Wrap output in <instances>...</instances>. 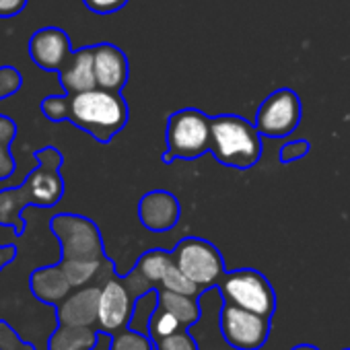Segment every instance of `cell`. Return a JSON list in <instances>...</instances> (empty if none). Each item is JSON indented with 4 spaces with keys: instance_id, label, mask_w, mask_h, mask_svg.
<instances>
[{
    "instance_id": "1",
    "label": "cell",
    "mask_w": 350,
    "mask_h": 350,
    "mask_svg": "<svg viewBox=\"0 0 350 350\" xmlns=\"http://www.w3.org/2000/svg\"><path fill=\"white\" fill-rule=\"evenodd\" d=\"M33 157L36 167L27 173L21 186L0 190V227L13 229L17 237H23L27 229L23 217L25 208H52L64 196V178L60 173L64 154L50 144L36 150Z\"/></svg>"
},
{
    "instance_id": "2",
    "label": "cell",
    "mask_w": 350,
    "mask_h": 350,
    "mask_svg": "<svg viewBox=\"0 0 350 350\" xmlns=\"http://www.w3.org/2000/svg\"><path fill=\"white\" fill-rule=\"evenodd\" d=\"M50 231L58 239L62 254L58 266L70 280L72 288L87 286L95 280L107 262L99 227L87 217L60 213L50 219Z\"/></svg>"
},
{
    "instance_id": "3",
    "label": "cell",
    "mask_w": 350,
    "mask_h": 350,
    "mask_svg": "<svg viewBox=\"0 0 350 350\" xmlns=\"http://www.w3.org/2000/svg\"><path fill=\"white\" fill-rule=\"evenodd\" d=\"M68 122L105 144L111 142L128 124V103L120 91L95 87L85 93L70 95Z\"/></svg>"
},
{
    "instance_id": "4",
    "label": "cell",
    "mask_w": 350,
    "mask_h": 350,
    "mask_svg": "<svg viewBox=\"0 0 350 350\" xmlns=\"http://www.w3.org/2000/svg\"><path fill=\"white\" fill-rule=\"evenodd\" d=\"M211 154L233 169H250L262 157V134L256 124L235 113L211 118Z\"/></svg>"
},
{
    "instance_id": "5",
    "label": "cell",
    "mask_w": 350,
    "mask_h": 350,
    "mask_svg": "<svg viewBox=\"0 0 350 350\" xmlns=\"http://www.w3.org/2000/svg\"><path fill=\"white\" fill-rule=\"evenodd\" d=\"M165 140L167 152L163 154V163L198 159L204 152H211V118L196 107L175 111L167 122Z\"/></svg>"
},
{
    "instance_id": "6",
    "label": "cell",
    "mask_w": 350,
    "mask_h": 350,
    "mask_svg": "<svg viewBox=\"0 0 350 350\" xmlns=\"http://www.w3.org/2000/svg\"><path fill=\"white\" fill-rule=\"evenodd\" d=\"M221 295L227 303L250 309L264 317H272L276 309V295L264 274L252 268L227 272L219 282Z\"/></svg>"
},
{
    "instance_id": "7",
    "label": "cell",
    "mask_w": 350,
    "mask_h": 350,
    "mask_svg": "<svg viewBox=\"0 0 350 350\" xmlns=\"http://www.w3.org/2000/svg\"><path fill=\"white\" fill-rule=\"evenodd\" d=\"M173 262L180 270L196 282L202 291L221 282L225 272V260L221 252L206 239L200 237H186L171 252Z\"/></svg>"
},
{
    "instance_id": "8",
    "label": "cell",
    "mask_w": 350,
    "mask_h": 350,
    "mask_svg": "<svg viewBox=\"0 0 350 350\" xmlns=\"http://www.w3.org/2000/svg\"><path fill=\"white\" fill-rule=\"evenodd\" d=\"M301 113L299 95L291 89H278L262 101L256 113V128L262 136L286 138L301 124Z\"/></svg>"
},
{
    "instance_id": "9",
    "label": "cell",
    "mask_w": 350,
    "mask_h": 350,
    "mask_svg": "<svg viewBox=\"0 0 350 350\" xmlns=\"http://www.w3.org/2000/svg\"><path fill=\"white\" fill-rule=\"evenodd\" d=\"M221 332L237 350H260L270 336V317L227 303L221 311Z\"/></svg>"
},
{
    "instance_id": "10",
    "label": "cell",
    "mask_w": 350,
    "mask_h": 350,
    "mask_svg": "<svg viewBox=\"0 0 350 350\" xmlns=\"http://www.w3.org/2000/svg\"><path fill=\"white\" fill-rule=\"evenodd\" d=\"M101 284L99 295V321L97 327L105 334H116L130 325V317L134 311L136 299L128 291L126 282L111 272Z\"/></svg>"
},
{
    "instance_id": "11",
    "label": "cell",
    "mask_w": 350,
    "mask_h": 350,
    "mask_svg": "<svg viewBox=\"0 0 350 350\" xmlns=\"http://www.w3.org/2000/svg\"><path fill=\"white\" fill-rule=\"evenodd\" d=\"M72 44L64 29L60 27H42L29 38V58L33 64L46 72H60L68 58L72 56Z\"/></svg>"
},
{
    "instance_id": "12",
    "label": "cell",
    "mask_w": 350,
    "mask_h": 350,
    "mask_svg": "<svg viewBox=\"0 0 350 350\" xmlns=\"http://www.w3.org/2000/svg\"><path fill=\"white\" fill-rule=\"evenodd\" d=\"M101 284L81 286L54 307L56 321L66 325H97Z\"/></svg>"
},
{
    "instance_id": "13",
    "label": "cell",
    "mask_w": 350,
    "mask_h": 350,
    "mask_svg": "<svg viewBox=\"0 0 350 350\" xmlns=\"http://www.w3.org/2000/svg\"><path fill=\"white\" fill-rule=\"evenodd\" d=\"M138 217L148 231H169L180 221V202L173 194L163 190L148 192L138 204Z\"/></svg>"
},
{
    "instance_id": "14",
    "label": "cell",
    "mask_w": 350,
    "mask_h": 350,
    "mask_svg": "<svg viewBox=\"0 0 350 350\" xmlns=\"http://www.w3.org/2000/svg\"><path fill=\"white\" fill-rule=\"evenodd\" d=\"M93 60L97 87L122 93L130 75L126 54L113 44H97L93 46Z\"/></svg>"
},
{
    "instance_id": "15",
    "label": "cell",
    "mask_w": 350,
    "mask_h": 350,
    "mask_svg": "<svg viewBox=\"0 0 350 350\" xmlns=\"http://www.w3.org/2000/svg\"><path fill=\"white\" fill-rule=\"evenodd\" d=\"M58 81L66 95H79L97 87L93 46H85L72 52L64 68L58 72Z\"/></svg>"
},
{
    "instance_id": "16",
    "label": "cell",
    "mask_w": 350,
    "mask_h": 350,
    "mask_svg": "<svg viewBox=\"0 0 350 350\" xmlns=\"http://www.w3.org/2000/svg\"><path fill=\"white\" fill-rule=\"evenodd\" d=\"M29 291L40 303L56 307L75 288H72L70 280L66 278V274L62 272V268L56 262V264H50V266H40L29 274Z\"/></svg>"
},
{
    "instance_id": "17",
    "label": "cell",
    "mask_w": 350,
    "mask_h": 350,
    "mask_svg": "<svg viewBox=\"0 0 350 350\" xmlns=\"http://www.w3.org/2000/svg\"><path fill=\"white\" fill-rule=\"evenodd\" d=\"M97 325H66L58 323L48 338V350H93L99 342Z\"/></svg>"
},
{
    "instance_id": "18",
    "label": "cell",
    "mask_w": 350,
    "mask_h": 350,
    "mask_svg": "<svg viewBox=\"0 0 350 350\" xmlns=\"http://www.w3.org/2000/svg\"><path fill=\"white\" fill-rule=\"evenodd\" d=\"M157 293H159V307L178 317L184 327H190L200 319V307L196 297L167 291V288H157Z\"/></svg>"
},
{
    "instance_id": "19",
    "label": "cell",
    "mask_w": 350,
    "mask_h": 350,
    "mask_svg": "<svg viewBox=\"0 0 350 350\" xmlns=\"http://www.w3.org/2000/svg\"><path fill=\"white\" fill-rule=\"evenodd\" d=\"M19 134L17 122L5 113H0V182L9 180L17 171V161L11 152V144Z\"/></svg>"
},
{
    "instance_id": "20",
    "label": "cell",
    "mask_w": 350,
    "mask_h": 350,
    "mask_svg": "<svg viewBox=\"0 0 350 350\" xmlns=\"http://www.w3.org/2000/svg\"><path fill=\"white\" fill-rule=\"evenodd\" d=\"M171 262H173V256L171 254H167L163 250H150V252H146V254L140 256L136 268L157 288L159 282H161V278H163V274H165V270H167V266Z\"/></svg>"
},
{
    "instance_id": "21",
    "label": "cell",
    "mask_w": 350,
    "mask_h": 350,
    "mask_svg": "<svg viewBox=\"0 0 350 350\" xmlns=\"http://www.w3.org/2000/svg\"><path fill=\"white\" fill-rule=\"evenodd\" d=\"M157 307H159V293H157V288H150L148 293H144L142 297L136 299L128 327L148 334V321H150L152 313L157 311Z\"/></svg>"
},
{
    "instance_id": "22",
    "label": "cell",
    "mask_w": 350,
    "mask_h": 350,
    "mask_svg": "<svg viewBox=\"0 0 350 350\" xmlns=\"http://www.w3.org/2000/svg\"><path fill=\"white\" fill-rule=\"evenodd\" d=\"M157 288H167V291H175V293L190 295V297H198V295L202 293V288H200L196 282H192V280L180 270V266L175 264V262H171V264L167 266V270H165V274H163V278H161V282H159Z\"/></svg>"
},
{
    "instance_id": "23",
    "label": "cell",
    "mask_w": 350,
    "mask_h": 350,
    "mask_svg": "<svg viewBox=\"0 0 350 350\" xmlns=\"http://www.w3.org/2000/svg\"><path fill=\"white\" fill-rule=\"evenodd\" d=\"M109 350H157V348H154V342L150 340L148 334L126 327V329L111 334Z\"/></svg>"
},
{
    "instance_id": "24",
    "label": "cell",
    "mask_w": 350,
    "mask_h": 350,
    "mask_svg": "<svg viewBox=\"0 0 350 350\" xmlns=\"http://www.w3.org/2000/svg\"><path fill=\"white\" fill-rule=\"evenodd\" d=\"M182 327H184V325L180 323L178 317L171 315L169 311H165V309H161V307H157V311L152 313V317H150V321H148V336H150V340L157 344L159 340H163V338L175 334V332L182 329Z\"/></svg>"
},
{
    "instance_id": "25",
    "label": "cell",
    "mask_w": 350,
    "mask_h": 350,
    "mask_svg": "<svg viewBox=\"0 0 350 350\" xmlns=\"http://www.w3.org/2000/svg\"><path fill=\"white\" fill-rule=\"evenodd\" d=\"M40 109L44 118H48L54 124L68 122V111H70V95H50L40 103Z\"/></svg>"
},
{
    "instance_id": "26",
    "label": "cell",
    "mask_w": 350,
    "mask_h": 350,
    "mask_svg": "<svg viewBox=\"0 0 350 350\" xmlns=\"http://www.w3.org/2000/svg\"><path fill=\"white\" fill-rule=\"evenodd\" d=\"M21 87H23V75L19 72V68L11 64L0 66V101L17 95Z\"/></svg>"
},
{
    "instance_id": "27",
    "label": "cell",
    "mask_w": 350,
    "mask_h": 350,
    "mask_svg": "<svg viewBox=\"0 0 350 350\" xmlns=\"http://www.w3.org/2000/svg\"><path fill=\"white\" fill-rule=\"evenodd\" d=\"M0 350H38V348L33 342L23 340L7 319H0Z\"/></svg>"
},
{
    "instance_id": "28",
    "label": "cell",
    "mask_w": 350,
    "mask_h": 350,
    "mask_svg": "<svg viewBox=\"0 0 350 350\" xmlns=\"http://www.w3.org/2000/svg\"><path fill=\"white\" fill-rule=\"evenodd\" d=\"M154 348L157 350H198L196 348V342L192 340V336L188 334L186 327H182V329H178L175 334L159 340L154 344Z\"/></svg>"
},
{
    "instance_id": "29",
    "label": "cell",
    "mask_w": 350,
    "mask_h": 350,
    "mask_svg": "<svg viewBox=\"0 0 350 350\" xmlns=\"http://www.w3.org/2000/svg\"><path fill=\"white\" fill-rule=\"evenodd\" d=\"M85 7L91 11V13H97V15H111V13H118L122 11L128 0H83Z\"/></svg>"
},
{
    "instance_id": "30",
    "label": "cell",
    "mask_w": 350,
    "mask_h": 350,
    "mask_svg": "<svg viewBox=\"0 0 350 350\" xmlns=\"http://www.w3.org/2000/svg\"><path fill=\"white\" fill-rule=\"evenodd\" d=\"M307 152H309V142L307 140H295V142H288L280 148V161L291 163V161L305 157Z\"/></svg>"
},
{
    "instance_id": "31",
    "label": "cell",
    "mask_w": 350,
    "mask_h": 350,
    "mask_svg": "<svg viewBox=\"0 0 350 350\" xmlns=\"http://www.w3.org/2000/svg\"><path fill=\"white\" fill-rule=\"evenodd\" d=\"M29 0H0V19H11L25 11Z\"/></svg>"
},
{
    "instance_id": "32",
    "label": "cell",
    "mask_w": 350,
    "mask_h": 350,
    "mask_svg": "<svg viewBox=\"0 0 350 350\" xmlns=\"http://www.w3.org/2000/svg\"><path fill=\"white\" fill-rule=\"evenodd\" d=\"M17 254H19V250L13 243L0 245V272H3L9 264H13L17 260Z\"/></svg>"
},
{
    "instance_id": "33",
    "label": "cell",
    "mask_w": 350,
    "mask_h": 350,
    "mask_svg": "<svg viewBox=\"0 0 350 350\" xmlns=\"http://www.w3.org/2000/svg\"><path fill=\"white\" fill-rule=\"evenodd\" d=\"M291 350H319V348H315L313 344H297V346H293Z\"/></svg>"
}]
</instances>
